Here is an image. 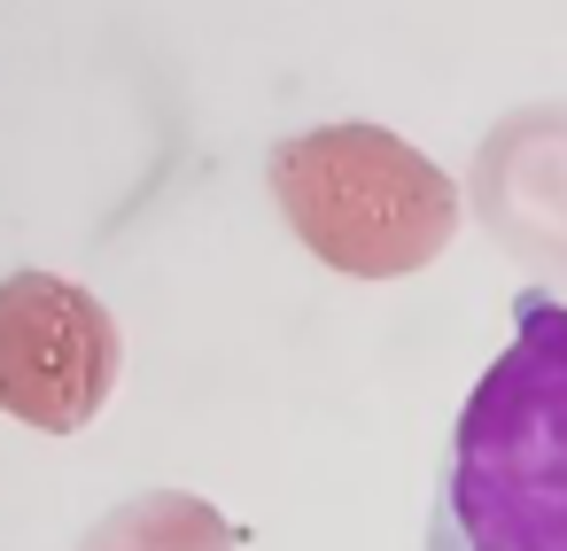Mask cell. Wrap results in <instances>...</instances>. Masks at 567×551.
Returning a JSON list of instances; mask_svg holds the SVG:
<instances>
[{"instance_id": "277c9868", "label": "cell", "mask_w": 567, "mask_h": 551, "mask_svg": "<svg viewBox=\"0 0 567 551\" xmlns=\"http://www.w3.org/2000/svg\"><path fill=\"white\" fill-rule=\"evenodd\" d=\"M79 551H241V528L195 497V489H141L117 512H102Z\"/></svg>"}, {"instance_id": "7a4b0ae2", "label": "cell", "mask_w": 567, "mask_h": 551, "mask_svg": "<svg viewBox=\"0 0 567 551\" xmlns=\"http://www.w3.org/2000/svg\"><path fill=\"white\" fill-rule=\"evenodd\" d=\"M288 233L350 280H404L458 233V187L381 125H311L265 156Z\"/></svg>"}, {"instance_id": "6da1fadb", "label": "cell", "mask_w": 567, "mask_h": 551, "mask_svg": "<svg viewBox=\"0 0 567 551\" xmlns=\"http://www.w3.org/2000/svg\"><path fill=\"white\" fill-rule=\"evenodd\" d=\"M427 551H567V303L513 295V342L466 388Z\"/></svg>"}, {"instance_id": "3957f363", "label": "cell", "mask_w": 567, "mask_h": 551, "mask_svg": "<svg viewBox=\"0 0 567 551\" xmlns=\"http://www.w3.org/2000/svg\"><path fill=\"white\" fill-rule=\"evenodd\" d=\"M125 365V334L102 295H86L63 272H9L0 280V412L40 427V435H79Z\"/></svg>"}]
</instances>
